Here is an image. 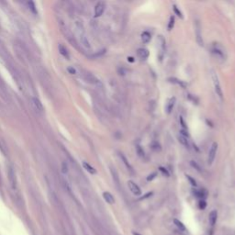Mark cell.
I'll return each mask as SVG.
<instances>
[{
  "instance_id": "484cf974",
  "label": "cell",
  "mask_w": 235,
  "mask_h": 235,
  "mask_svg": "<svg viewBox=\"0 0 235 235\" xmlns=\"http://www.w3.org/2000/svg\"><path fill=\"white\" fill-rule=\"evenodd\" d=\"M187 178L188 179V181L190 182V184L193 186V187H197V182H196V180L193 177H191L190 175H187Z\"/></svg>"
},
{
  "instance_id": "d6a6232c",
  "label": "cell",
  "mask_w": 235,
  "mask_h": 235,
  "mask_svg": "<svg viewBox=\"0 0 235 235\" xmlns=\"http://www.w3.org/2000/svg\"><path fill=\"white\" fill-rule=\"evenodd\" d=\"M180 121H181V124H182V127H183V130H186L187 129V126H186V123L183 119L182 117H180Z\"/></svg>"
},
{
  "instance_id": "9a60e30c",
  "label": "cell",
  "mask_w": 235,
  "mask_h": 235,
  "mask_svg": "<svg viewBox=\"0 0 235 235\" xmlns=\"http://www.w3.org/2000/svg\"><path fill=\"white\" fill-rule=\"evenodd\" d=\"M169 81L171 83H174V84H176L178 86H180L182 88H186L187 87V83H185L184 81L182 80H179V79H176V78H169Z\"/></svg>"
},
{
  "instance_id": "52a82bcc",
  "label": "cell",
  "mask_w": 235,
  "mask_h": 235,
  "mask_svg": "<svg viewBox=\"0 0 235 235\" xmlns=\"http://www.w3.org/2000/svg\"><path fill=\"white\" fill-rule=\"evenodd\" d=\"M105 7H106V4L104 2H98L96 4L95 7V18L100 17L105 11Z\"/></svg>"
},
{
  "instance_id": "2e32d148",
  "label": "cell",
  "mask_w": 235,
  "mask_h": 235,
  "mask_svg": "<svg viewBox=\"0 0 235 235\" xmlns=\"http://www.w3.org/2000/svg\"><path fill=\"white\" fill-rule=\"evenodd\" d=\"M83 166H84V168H85L88 173H90V174H92V175H95V174L96 173V170H95L93 166H91V165H90L88 163H87V162L83 163Z\"/></svg>"
},
{
  "instance_id": "d6986e66",
  "label": "cell",
  "mask_w": 235,
  "mask_h": 235,
  "mask_svg": "<svg viewBox=\"0 0 235 235\" xmlns=\"http://www.w3.org/2000/svg\"><path fill=\"white\" fill-rule=\"evenodd\" d=\"M174 223L175 224V226L180 230V231H186V227H185V225L180 222V220H178L177 219H174Z\"/></svg>"
},
{
  "instance_id": "83f0119b",
  "label": "cell",
  "mask_w": 235,
  "mask_h": 235,
  "mask_svg": "<svg viewBox=\"0 0 235 235\" xmlns=\"http://www.w3.org/2000/svg\"><path fill=\"white\" fill-rule=\"evenodd\" d=\"M151 148H153L154 151H158V150H160V144L156 142H154L153 143H151Z\"/></svg>"
},
{
  "instance_id": "ffe728a7",
  "label": "cell",
  "mask_w": 235,
  "mask_h": 235,
  "mask_svg": "<svg viewBox=\"0 0 235 235\" xmlns=\"http://www.w3.org/2000/svg\"><path fill=\"white\" fill-rule=\"evenodd\" d=\"M136 151H137L138 155H139L140 157H143L144 156V151H143V149L140 145L136 146Z\"/></svg>"
},
{
  "instance_id": "7402d4cb",
  "label": "cell",
  "mask_w": 235,
  "mask_h": 235,
  "mask_svg": "<svg viewBox=\"0 0 235 235\" xmlns=\"http://www.w3.org/2000/svg\"><path fill=\"white\" fill-rule=\"evenodd\" d=\"M173 9H174V11H175V15H176V16H178L179 18H181V19H183V18H184V17H183V14H182V12L178 9V7H177L175 5H174V6H173Z\"/></svg>"
},
{
  "instance_id": "4fadbf2b",
  "label": "cell",
  "mask_w": 235,
  "mask_h": 235,
  "mask_svg": "<svg viewBox=\"0 0 235 235\" xmlns=\"http://www.w3.org/2000/svg\"><path fill=\"white\" fill-rule=\"evenodd\" d=\"M175 98H171L166 104V112L168 114H170L172 112V110L175 107Z\"/></svg>"
},
{
  "instance_id": "d4e9b609",
  "label": "cell",
  "mask_w": 235,
  "mask_h": 235,
  "mask_svg": "<svg viewBox=\"0 0 235 235\" xmlns=\"http://www.w3.org/2000/svg\"><path fill=\"white\" fill-rule=\"evenodd\" d=\"M198 207H199V209L200 210H205L206 209V207H207V203L204 199H201L199 202H198Z\"/></svg>"
},
{
  "instance_id": "5b68a950",
  "label": "cell",
  "mask_w": 235,
  "mask_h": 235,
  "mask_svg": "<svg viewBox=\"0 0 235 235\" xmlns=\"http://www.w3.org/2000/svg\"><path fill=\"white\" fill-rule=\"evenodd\" d=\"M196 36H197V43L199 46H202L204 45V43H203V40H202V34H201V27H200V23L199 21H197L196 22Z\"/></svg>"
},
{
  "instance_id": "8fae6325",
  "label": "cell",
  "mask_w": 235,
  "mask_h": 235,
  "mask_svg": "<svg viewBox=\"0 0 235 235\" xmlns=\"http://www.w3.org/2000/svg\"><path fill=\"white\" fill-rule=\"evenodd\" d=\"M119 156H120V158H121V160H122V162H123V163L125 164V166H126V168L131 172V173H133L134 171H133V168H132V166H131V164L129 163V161H128V159L125 157V155H124L123 154H119Z\"/></svg>"
},
{
  "instance_id": "f546056e",
  "label": "cell",
  "mask_w": 235,
  "mask_h": 235,
  "mask_svg": "<svg viewBox=\"0 0 235 235\" xmlns=\"http://www.w3.org/2000/svg\"><path fill=\"white\" fill-rule=\"evenodd\" d=\"M190 163H191V165H192V166L194 167L195 169H197L198 171H200V167H199V165H198V163H197L195 161H191V162H190Z\"/></svg>"
},
{
  "instance_id": "7a4b0ae2",
  "label": "cell",
  "mask_w": 235,
  "mask_h": 235,
  "mask_svg": "<svg viewBox=\"0 0 235 235\" xmlns=\"http://www.w3.org/2000/svg\"><path fill=\"white\" fill-rule=\"evenodd\" d=\"M8 178H9V183L13 190H17L18 187V182H17V176H16V172L14 170L12 166H9L8 169Z\"/></svg>"
},
{
  "instance_id": "30bf717a",
  "label": "cell",
  "mask_w": 235,
  "mask_h": 235,
  "mask_svg": "<svg viewBox=\"0 0 235 235\" xmlns=\"http://www.w3.org/2000/svg\"><path fill=\"white\" fill-rule=\"evenodd\" d=\"M103 198L105 201L108 204H114L115 203V198L112 196V194H110L109 192H104L103 193Z\"/></svg>"
},
{
  "instance_id": "f1b7e54d",
  "label": "cell",
  "mask_w": 235,
  "mask_h": 235,
  "mask_svg": "<svg viewBox=\"0 0 235 235\" xmlns=\"http://www.w3.org/2000/svg\"><path fill=\"white\" fill-rule=\"evenodd\" d=\"M67 70H68V72L70 73L71 75H76V70H75V68H74L73 66H70V67H68L67 68Z\"/></svg>"
},
{
  "instance_id": "44dd1931",
  "label": "cell",
  "mask_w": 235,
  "mask_h": 235,
  "mask_svg": "<svg viewBox=\"0 0 235 235\" xmlns=\"http://www.w3.org/2000/svg\"><path fill=\"white\" fill-rule=\"evenodd\" d=\"M110 171H111V174H112V175H113V179H114V180L116 181V183H117V184H119V176H118V174H117V172H116L115 168H114V167H111V169H110Z\"/></svg>"
},
{
  "instance_id": "4dcf8cb0",
  "label": "cell",
  "mask_w": 235,
  "mask_h": 235,
  "mask_svg": "<svg viewBox=\"0 0 235 235\" xmlns=\"http://www.w3.org/2000/svg\"><path fill=\"white\" fill-rule=\"evenodd\" d=\"M159 170L163 173V175H165V176H169L170 175V174L168 173V171H167V169H165V168H163V167H160L159 168Z\"/></svg>"
},
{
  "instance_id": "e575fe53",
  "label": "cell",
  "mask_w": 235,
  "mask_h": 235,
  "mask_svg": "<svg viewBox=\"0 0 235 235\" xmlns=\"http://www.w3.org/2000/svg\"><path fill=\"white\" fill-rule=\"evenodd\" d=\"M128 61L133 63V62H134V58H133V57H128Z\"/></svg>"
},
{
  "instance_id": "7c38bea8",
  "label": "cell",
  "mask_w": 235,
  "mask_h": 235,
  "mask_svg": "<svg viewBox=\"0 0 235 235\" xmlns=\"http://www.w3.org/2000/svg\"><path fill=\"white\" fill-rule=\"evenodd\" d=\"M217 218H218V213L216 210H212L210 215H209V220H210V223L211 226H214L216 222H217Z\"/></svg>"
},
{
  "instance_id": "6da1fadb",
  "label": "cell",
  "mask_w": 235,
  "mask_h": 235,
  "mask_svg": "<svg viewBox=\"0 0 235 235\" xmlns=\"http://www.w3.org/2000/svg\"><path fill=\"white\" fill-rule=\"evenodd\" d=\"M210 75H211V79L213 81V85H214V88H215V91H216V94L219 95V98L220 99H223V92H222V87H220V83H219V76L218 75L216 74V72L214 70H211L210 71Z\"/></svg>"
},
{
  "instance_id": "1f68e13d",
  "label": "cell",
  "mask_w": 235,
  "mask_h": 235,
  "mask_svg": "<svg viewBox=\"0 0 235 235\" xmlns=\"http://www.w3.org/2000/svg\"><path fill=\"white\" fill-rule=\"evenodd\" d=\"M157 175V174L156 173H153L151 175H150L148 177H147V181H151L153 180V179H154L155 178V176Z\"/></svg>"
},
{
  "instance_id": "8992f818",
  "label": "cell",
  "mask_w": 235,
  "mask_h": 235,
  "mask_svg": "<svg viewBox=\"0 0 235 235\" xmlns=\"http://www.w3.org/2000/svg\"><path fill=\"white\" fill-rule=\"evenodd\" d=\"M128 187L130 188V190L131 191L132 194H134L135 196H140L142 194V191H141V188L139 187L137 184H135L133 181L130 180L128 182Z\"/></svg>"
},
{
  "instance_id": "cb8c5ba5",
  "label": "cell",
  "mask_w": 235,
  "mask_h": 235,
  "mask_svg": "<svg viewBox=\"0 0 235 235\" xmlns=\"http://www.w3.org/2000/svg\"><path fill=\"white\" fill-rule=\"evenodd\" d=\"M194 195H195L196 197L199 198H205L204 193H203V191H201V190H195V191H194Z\"/></svg>"
},
{
  "instance_id": "603a6c76",
  "label": "cell",
  "mask_w": 235,
  "mask_h": 235,
  "mask_svg": "<svg viewBox=\"0 0 235 235\" xmlns=\"http://www.w3.org/2000/svg\"><path fill=\"white\" fill-rule=\"evenodd\" d=\"M174 26H175V17H174V16H171V17H170V19H169V23H168V31L173 30Z\"/></svg>"
},
{
  "instance_id": "836d02e7",
  "label": "cell",
  "mask_w": 235,
  "mask_h": 235,
  "mask_svg": "<svg viewBox=\"0 0 235 235\" xmlns=\"http://www.w3.org/2000/svg\"><path fill=\"white\" fill-rule=\"evenodd\" d=\"M151 195H153V193L150 192V193H148V194H146L144 197H142V199H144V198H149V197H151Z\"/></svg>"
},
{
  "instance_id": "e0dca14e",
  "label": "cell",
  "mask_w": 235,
  "mask_h": 235,
  "mask_svg": "<svg viewBox=\"0 0 235 235\" xmlns=\"http://www.w3.org/2000/svg\"><path fill=\"white\" fill-rule=\"evenodd\" d=\"M151 39V34L148 31H144V32L142 33V40L143 43H145V44L149 43Z\"/></svg>"
},
{
  "instance_id": "9c48e42d",
  "label": "cell",
  "mask_w": 235,
  "mask_h": 235,
  "mask_svg": "<svg viewBox=\"0 0 235 235\" xmlns=\"http://www.w3.org/2000/svg\"><path fill=\"white\" fill-rule=\"evenodd\" d=\"M137 54H138V56H139L141 59L145 60L149 56V51L147 49H144V48H140V49H138V51H137Z\"/></svg>"
},
{
  "instance_id": "4316f807",
  "label": "cell",
  "mask_w": 235,
  "mask_h": 235,
  "mask_svg": "<svg viewBox=\"0 0 235 235\" xmlns=\"http://www.w3.org/2000/svg\"><path fill=\"white\" fill-rule=\"evenodd\" d=\"M62 172L63 174H66L68 172V164L65 162H63V164H62Z\"/></svg>"
},
{
  "instance_id": "3957f363",
  "label": "cell",
  "mask_w": 235,
  "mask_h": 235,
  "mask_svg": "<svg viewBox=\"0 0 235 235\" xmlns=\"http://www.w3.org/2000/svg\"><path fill=\"white\" fill-rule=\"evenodd\" d=\"M217 150H218V143L217 142H213L210 148L209 151V157H208V163L209 164H212V163L214 162V159L216 157V154H217Z\"/></svg>"
},
{
  "instance_id": "d590c367",
  "label": "cell",
  "mask_w": 235,
  "mask_h": 235,
  "mask_svg": "<svg viewBox=\"0 0 235 235\" xmlns=\"http://www.w3.org/2000/svg\"><path fill=\"white\" fill-rule=\"evenodd\" d=\"M132 234H133V235H141L140 233H138V232H136V231H132Z\"/></svg>"
},
{
  "instance_id": "277c9868",
  "label": "cell",
  "mask_w": 235,
  "mask_h": 235,
  "mask_svg": "<svg viewBox=\"0 0 235 235\" xmlns=\"http://www.w3.org/2000/svg\"><path fill=\"white\" fill-rule=\"evenodd\" d=\"M84 77L85 79L90 83V84H93V85H96V86H101V82L96 78L94 75L90 74V73H86L84 74Z\"/></svg>"
},
{
  "instance_id": "ba28073f",
  "label": "cell",
  "mask_w": 235,
  "mask_h": 235,
  "mask_svg": "<svg viewBox=\"0 0 235 235\" xmlns=\"http://www.w3.org/2000/svg\"><path fill=\"white\" fill-rule=\"evenodd\" d=\"M31 102H32V106L34 107V109L36 111H38L39 113H43V103L40 102V100L37 98H32L31 99Z\"/></svg>"
},
{
  "instance_id": "5bb4252c",
  "label": "cell",
  "mask_w": 235,
  "mask_h": 235,
  "mask_svg": "<svg viewBox=\"0 0 235 235\" xmlns=\"http://www.w3.org/2000/svg\"><path fill=\"white\" fill-rule=\"evenodd\" d=\"M58 49H59L60 53L63 55V57H65L66 59H69V58H70V55H69V51H68V50L66 49L65 46H63V44H59Z\"/></svg>"
},
{
  "instance_id": "ac0fdd59",
  "label": "cell",
  "mask_w": 235,
  "mask_h": 235,
  "mask_svg": "<svg viewBox=\"0 0 235 235\" xmlns=\"http://www.w3.org/2000/svg\"><path fill=\"white\" fill-rule=\"evenodd\" d=\"M178 140H179V142H180L182 145H184V146H186V147H188L189 144H188V140H187V138L182 136L181 134H179V136H178Z\"/></svg>"
}]
</instances>
